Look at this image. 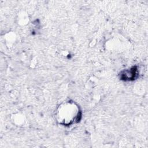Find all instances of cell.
<instances>
[{
    "label": "cell",
    "instance_id": "cell-1",
    "mask_svg": "<svg viewBox=\"0 0 148 148\" xmlns=\"http://www.w3.org/2000/svg\"><path fill=\"white\" fill-rule=\"evenodd\" d=\"M60 122L64 124H71L79 117L77 106L73 103H67L62 106L58 111Z\"/></svg>",
    "mask_w": 148,
    "mask_h": 148
}]
</instances>
